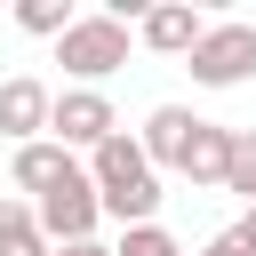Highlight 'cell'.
Masks as SVG:
<instances>
[{"mask_svg": "<svg viewBox=\"0 0 256 256\" xmlns=\"http://www.w3.org/2000/svg\"><path fill=\"white\" fill-rule=\"evenodd\" d=\"M80 168H88V184H96V208H104L120 232H128V224H160V200H168V192H160V176H152V160H144V144H136L128 128L104 136Z\"/></svg>", "mask_w": 256, "mask_h": 256, "instance_id": "6da1fadb", "label": "cell"}, {"mask_svg": "<svg viewBox=\"0 0 256 256\" xmlns=\"http://www.w3.org/2000/svg\"><path fill=\"white\" fill-rule=\"evenodd\" d=\"M128 40H136V32H128V24H112V16L96 8V16H72V24H64L56 64L72 72V88H104V80L128 64Z\"/></svg>", "mask_w": 256, "mask_h": 256, "instance_id": "7a4b0ae2", "label": "cell"}, {"mask_svg": "<svg viewBox=\"0 0 256 256\" xmlns=\"http://www.w3.org/2000/svg\"><path fill=\"white\" fill-rule=\"evenodd\" d=\"M104 136H120V112L104 88H56L48 96V144H64L72 160H88Z\"/></svg>", "mask_w": 256, "mask_h": 256, "instance_id": "3957f363", "label": "cell"}, {"mask_svg": "<svg viewBox=\"0 0 256 256\" xmlns=\"http://www.w3.org/2000/svg\"><path fill=\"white\" fill-rule=\"evenodd\" d=\"M32 224H40V240H48V248H72V240H96L104 208H96V184H88V168L56 176V184H48L40 200H32Z\"/></svg>", "mask_w": 256, "mask_h": 256, "instance_id": "277c9868", "label": "cell"}, {"mask_svg": "<svg viewBox=\"0 0 256 256\" xmlns=\"http://www.w3.org/2000/svg\"><path fill=\"white\" fill-rule=\"evenodd\" d=\"M184 72H192L200 88H240V80H256V24H208V32L192 40Z\"/></svg>", "mask_w": 256, "mask_h": 256, "instance_id": "5b68a950", "label": "cell"}, {"mask_svg": "<svg viewBox=\"0 0 256 256\" xmlns=\"http://www.w3.org/2000/svg\"><path fill=\"white\" fill-rule=\"evenodd\" d=\"M200 32H208V16H200L192 0H152V8L136 16V48H152V56H192Z\"/></svg>", "mask_w": 256, "mask_h": 256, "instance_id": "8992f818", "label": "cell"}, {"mask_svg": "<svg viewBox=\"0 0 256 256\" xmlns=\"http://www.w3.org/2000/svg\"><path fill=\"white\" fill-rule=\"evenodd\" d=\"M48 80H32V72H16V80H0V136L8 144H32V136H48Z\"/></svg>", "mask_w": 256, "mask_h": 256, "instance_id": "52a82bcc", "label": "cell"}, {"mask_svg": "<svg viewBox=\"0 0 256 256\" xmlns=\"http://www.w3.org/2000/svg\"><path fill=\"white\" fill-rule=\"evenodd\" d=\"M192 120H200V112H184V104H152V112H144L136 144H144L152 176H176V160H184V144H192Z\"/></svg>", "mask_w": 256, "mask_h": 256, "instance_id": "ba28073f", "label": "cell"}, {"mask_svg": "<svg viewBox=\"0 0 256 256\" xmlns=\"http://www.w3.org/2000/svg\"><path fill=\"white\" fill-rule=\"evenodd\" d=\"M72 168H80V160H72L64 144H48V136H32V144H16V160H8V184H16L24 200H40V192H48L56 176H72Z\"/></svg>", "mask_w": 256, "mask_h": 256, "instance_id": "9c48e42d", "label": "cell"}, {"mask_svg": "<svg viewBox=\"0 0 256 256\" xmlns=\"http://www.w3.org/2000/svg\"><path fill=\"white\" fill-rule=\"evenodd\" d=\"M224 152H232V128H216V120H192V144H184L176 176H184V184H224Z\"/></svg>", "mask_w": 256, "mask_h": 256, "instance_id": "30bf717a", "label": "cell"}, {"mask_svg": "<svg viewBox=\"0 0 256 256\" xmlns=\"http://www.w3.org/2000/svg\"><path fill=\"white\" fill-rule=\"evenodd\" d=\"M0 256H56L40 240V224H32V200H8L0 192Z\"/></svg>", "mask_w": 256, "mask_h": 256, "instance_id": "8fae6325", "label": "cell"}, {"mask_svg": "<svg viewBox=\"0 0 256 256\" xmlns=\"http://www.w3.org/2000/svg\"><path fill=\"white\" fill-rule=\"evenodd\" d=\"M224 192H240L256 208V128H232V152H224Z\"/></svg>", "mask_w": 256, "mask_h": 256, "instance_id": "7c38bea8", "label": "cell"}, {"mask_svg": "<svg viewBox=\"0 0 256 256\" xmlns=\"http://www.w3.org/2000/svg\"><path fill=\"white\" fill-rule=\"evenodd\" d=\"M80 8L72 0H16V24L32 32V40H64V24H72Z\"/></svg>", "mask_w": 256, "mask_h": 256, "instance_id": "4fadbf2b", "label": "cell"}, {"mask_svg": "<svg viewBox=\"0 0 256 256\" xmlns=\"http://www.w3.org/2000/svg\"><path fill=\"white\" fill-rule=\"evenodd\" d=\"M112 256H184V240H176L168 224H128V232L112 240Z\"/></svg>", "mask_w": 256, "mask_h": 256, "instance_id": "5bb4252c", "label": "cell"}, {"mask_svg": "<svg viewBox=\"0 0 256 256\" xmlns=\"http://www.w3.org/2000/svg\"><path fill=\"white\" fill-rule=\"evenodd\" d=\"M232 240H240V248L256 256V208H240V224H232Z\"/></svg>", "mask_w": 256, "mask_h": 256, "instance_id": "9a60e30c", "label": "cell"}, {"mask_svg": "<svg viewBox=\"0 0 256 256\" xmlns=\"http://www.w3.org/2000/svg\"><path fill=\"white\" fill-rule=\"evenodd\" d=\"M200 256H248V248H240V240H232V232H216V240H208V248H200Z\"/></svg>", "mask_w": 256, "mask_h": 256, "instance_id": "2e32d148", "label": "cell"}, {"mask_svg": "<svg viewBox=\"0 0 256 256\" xmlns=\"http://www.w3.org/2000/svg\"><path fill=\"white\" fill-rule=\"evenodd\" d=\"M56 256H112L104 240H72V248H56Z\"/></svg>", "mask_w": 256, "mask_h": 256, "instance_id": "e0dca14e", "label": "cell"}]
</instances>
